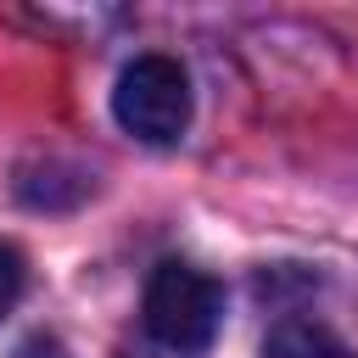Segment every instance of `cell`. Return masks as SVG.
<instances>
[{
	"label": "cell",
	"mask_w": 358,
	"mask_h": 358,
	"mask_svg": "<svg viewBox=\"0 0 358 358\" xmlns=\"http://www.w3.org/2000/svg\"><path fill=\"white\" fill-rule=\"evenodd\" d=\"M112 112L117 123L145 140V145H173L190 123V78L173 56H134L123 73H117V90H112Z\"/></svg>",
	"instance_id": "cell-2"
},
{
	"label": "cell",
	"mask_w": 358,
	"mask_h": 358,
	"mask_svg": "<svg viewBox=\"0 0 358 358\" xmlns=\"http://www.w3.org/2000/svg\"><path fill=\"white\" fill-rule=\"evenodd\" d=\"M224 324V285L190 263H157L145 280V330L168 352H207Z\"/></svg>",
	"instance_id": "cell-1"
},
{
	"label": "cell",
	"mask_w": 358,
	"mask_h": 358,
	"mask_svg": "<svg viewBox=\"0 0 358 358\" xmlns=\"http://www.w3.org/2000/svg\"><path fill=\"white\" fill-rule=\"evenodd\" d=\"M17 296H22V252L0 241V319L17 308Z\"/></svg>",
	"instance_id": "cell-4"
},
{
	"label": "cell",
	"mask_w": 358,
	"mask_h": 358,
	"mask_svg": "<svg viewBox=\"0 0 358 358\" xmlns=\"http://www.w3.org/2000/svg\"><path fill=\"white\" fill-rule=\"evenodd\" d=\"M263 358H358V352L341 336H330L324 324H313V319H285V324L268 330Z\"/></svg>",
	"instance_id": "cell-3"
}]
</instances>
